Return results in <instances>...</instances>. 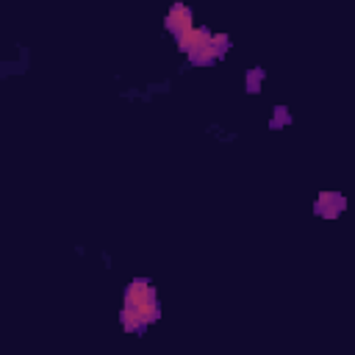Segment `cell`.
<instances>
[{
    "instance_id": "2",
    "label": "cell",
    "mask_w": 355,
    "mask_h": 355,
    "mask_svg": "<svg viewBox=\"0 0 355 355\" xmlns=\"http://www.w3.org/2000/svg\"><path fill=\"white\" fill-rule=\"evenodd\" d=\"M167 31L170 34H175V39L181 36V34H186L189 28H194V20H192V12H189V6H183V3H175L172 9H170V14H167Z\"/></svg>"
},
{
    "instance_id": "4",
    "label": "cell",
    "mask_w": 355,
    "mask_h": 355,
    "mask_svg": "<svg viewBox=\"0 0 355 355\" xmlns=\"http://www.w3.org/2000/svg\"><path fill=\"white\" fill-rule=\"evenodd\" d=\"M341 208H344V197H341V194L325 192V194H319V200H317V214H319V217H336Z\"/></svg>"
},
{
    "instance_id": "3",
    "label": "cell",
    "mask_w": 355,
    "mask_h": 355,
    "mask_svg": "<svg viewBox=\"0 0 355 355\" xmlns=\"http://www.w3.org/2000/svg\"><path fill=\"white\" fill-rule=\"evenodd\" d=\"M156 297V289H153V283L150 280H133L128 292H125V306H136V303H145Z\"/></svg>"
},
{
    "instance_id": "5",
    "label": "cell",
    "mask_w": 355,
    "mask_h": 355,
    "mask_svg": "<svg viewBox=\"0 0 355 355\" xmlns=\"http://www.w3.org/2000/svg\"><path fill=\"white\" fill-rule=\"evenodd\" d=\"M208 36H211V31H208V28H189L186 34H181V36H178V47H181L183 53H189V50H194L197 45H203Z\"/></svg>"
},
{
    "instance_id": "1",
    "label": "cell",
    "mask_w": 355,
    "mask_h": 355,
    "mask_svg": "<svg viewBox=\"0 0 355 355\" xmlns=\"http://www.w3.org/2000/svg\"><path fill=\"white\" fill-rule=\"evenodd\" d=\"M228 36L225 34H211L203 45H197L194 50H189V58H192V64H208V61H214V58H220V56H225V50H228Z\"/></svg>"
}]
</instances>
